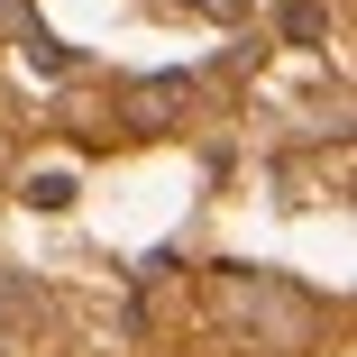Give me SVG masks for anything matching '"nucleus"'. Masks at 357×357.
Here are the masks:
<instances>
[{
	"instance_id": "1",
	"label": "nucleus",
	"mask_w": 357,
	"mask_h": 357,
	"mask_svg": "<svg viewBox=\"0 0 357 357\" xmlns=\"http://www.w3.org/2000/svg\"><path fill=\"white\" fill-rule=\"evenodd\" d=\"M211 312L229 330H248L257 348H303L321 330V303L294 294V284L266 275V266H211Z\"/></svg>"
},
{
	"instance_id": "2",
	"label": "nucleus",
	"mask_w": 357,
	"mask_h": 357,
	"mask_svg": "<svg viewBox=\"0 0 357 357\" xmlns=\"http://www.w3.org/2000/svg\"><path fill=\"white\" fill-rule=\"evenodd\" d=\"M183 101H192V74H147V83H128V92H119V128L165 137V128L183 119Z\"/></svg>"
},
{
	"instance_id": "3",
	"label": "nucleus",
	"mask_w": 357,
	"mask_h": 357,
	"mask_svg": "<svg viewBox=\"0 0 357 357\" xmlns=\"http://www.w3.org/2000/svg\"><path fill=\"white\" fill-rule=\"evenodd\" d=\"M284 37H294V46H321V37H330V19L312 10V0H284Z\"/></svg>"
},
{
	"instance_id": "4",
	"label": "nucleus",
	"mask_w": 357,
	"mask_h": 357,
	"mask_svg": "<svg viewBox=\"0 0 357 357\" xmlns=\"http://www.w3.org/2000/svg\"><path fill=\"white\" fill-rule=\"evenodd\" d=\"M28 211H74V174H37L28 183Z\"/></svg>"
},
{
	"instance_id": "5",
	"label": "nucleus",
	"mask_w": 357,
	"mask_h": 357,
	"mask_svg": "<svg viewBox=\"0 0 357 357\" xmlns=\"http://www.w3.org/2000/svg\"><path fill=\"white\" fill-rule=\"evenodd\" d=\"M28 28H37V0H0V37H10V46H19Z\"/></svg>"
}]
</instances>
